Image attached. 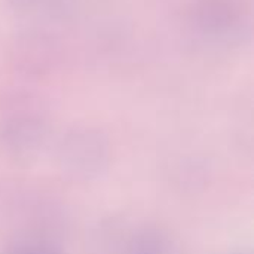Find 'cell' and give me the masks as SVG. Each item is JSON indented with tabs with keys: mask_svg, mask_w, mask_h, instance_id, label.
I'll use <instances>...</instances> for the list:
<instances>
[]
</instances>
